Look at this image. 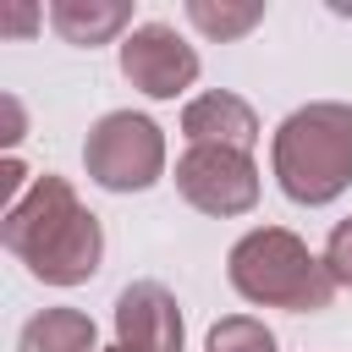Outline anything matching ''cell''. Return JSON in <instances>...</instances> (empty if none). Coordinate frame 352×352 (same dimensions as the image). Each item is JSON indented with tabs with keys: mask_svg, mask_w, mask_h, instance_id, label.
I'll return each mask as SVG.
<instances>
[{
	"mask_svg": "<svg viewBox=\"0 0 352 352\" xmlns=\"http://www.w3.org/2000/svg\"><path fill=\"white\" fill-rule=\"evenodd\" d=\"M38 22H44V11H38V6H11V11L0 16V33H33Z\"/></svg>",
	"mask_w": 352,
	"mask_h": 352,
	"instance_id": "obj_14",
	"label": "cell"
},
{
	"mask_svg": "<svg viewBox=\"0 0 352 352\" xmlns=\"http://www.w3.org/2000/svg\"><path fill=\"white\" fill-rule=\"evenodd\" d=\"M226 280L236 286V297L258 308L324 314L336 302V280L324 275V258L286 226H253L248 236H236L226 253Z\"/></svg>",
	"mask_w": 352,
	"mask_h": 352,
	"instance_id": "obj_3",
	"label": "cell"
},
{
	"mask_svg": "<svg viewBox=\"0 0 352 352\" xmlns=\"http://www.w3.org/2000/svg\"><path fill=\"white\" fill-rule=\"evenodd\" d=\"M204 352H275V336L253 314H226L220 324H209Z\"/></svg>",
	"mask_w": 352,
	"mask_h": 352,
	"instance_id": "obj_12",
	"label": "cell"
},
{
	"mask_svg": "<svg viewBox=\"0 0 352 352\" xmlns=\"http://www.w3.org/2000/svg\"><path fill=\"white\" fill-rule=\"evenodd\" d=\"M198 50L170 22H138L121 38V77L148 99H176L198 82Z\"/></svg>",
	"mask_w": 352,
	"mask_h": 352,
	"instance_id": "obj_6",
	"label": "cell"
},
{
	"mask_svg": "<svg viewBox=\"0 0 352 352\" xmlns=\"http://www.w3.org/2000/svg\"><path fill=\"white\" fill-rule=\"evenodd\" d=\"M16 352H99V330L82 308H44L22 324Z\"/></svg>",
	"mask_w": 352,
	"mask_h": 352,
	"instance_id": "obj_10",
	"label": "cell"
},
{
	"mask_svg": "<svg viewBox=\"0 0 352 352\" xmlns=\"http://www.w3.org/2000/svg\"><path fill=\"white\" fill-rule=\"evenodd\" d=\"M182 138H187V143H209V148H242V154H253V143H258V116H253V104H248L242 94L209 88V94L187 99V110H182Z\"/></svg>",
	"mask_w": 352,
	"mask_h": 352,
	"instance_id": "obj_8",
	"label": "cell"
},
{
	"mask_svg": "<svg viewBox=\"0 0 352 352\" xmlns=\"http://www.w3.org/2000/svg\"><path fill=\"white\" fill-rule=\"evenodd\" d=\"M176 192L214 220L248 214L258 204V165L242 148H209V143H187L176 160Z\"/></svg>",
	"mask_w": 352,
	"mask_h": 352,
	"instance_id": "obj_5",
	"label": "cell"
},
{
	"mask_svg": "<svg viewBox=\"0 0 352 352\" xmlns=\"http://www.w3.org/2000/svg\"><path fill=\"white\" fill-rule=\"evenodd\" d=\"M270 165L292 204L302 209L336 204L352 187V104L314 99L292 110L270 138Z\"/></svg>",
	"mask_w": 352,
	"mask_h": 352,
	"instance_id": "obj_2",
	"label": "cell"
},
{
	"mask_svg": "<svg viewBox=\"0 0 352 352\" xmlns=\"http://www.w3.org/2000/svg\"><path fill=\"white\" fill-rule=\"evenodd\" d=\"M319 258H324V275L336 280V292H341V286L352 292V214L330 226V236H324V253H319Z\"/></svg>",
	"mask_w": 352,
	"mask_h": 352,
	"instance_id": "obj_13",
	"label": "cell"
},
{
	"mask_svg": "<svg viewBox=\"0 0 352 352\" xmlns=\"http://www.w3.org/2000/svg\"><path fill=\"white\" fill-rule=\"evenodd\" d=\"M187 22L204 38L231 44V38H248L264 22V0H187Z\"/></svg>",
	"mask_w": 352,
	"mask_h": 352,
	"instance_id": "obj_11",
	"label": "cell"
},
{
	"mask_svg": "<svg viewBox=\"0 0 352 352\" xmlns=\"http://www.w3.org/2000/svg\"><path fill=\"white\" fill-rule=\"evenodd\" d=\"M82 165L104 192H148L165 176V132L138 110H104L88 126Z\"/></svg>",
	"mask_w": 352,
	"mask_h": 352,
	"instance_id": "obj_4",
	"label": "cell"
},
{
	"mask_svg": "<svg viewBox=\"0 0 352 352\" xmlns=\"http://www.w3.org/2000/svg\"><path fill=\"white\" fill-rule=\"evenodd\" d=\"M50 28L66 44L94 50V44H110V38L132 33V6L126 0H50Z\"/></svg>",
	"mask_w": 352,
	"mask_h": 352,
	"instance_id": "obj_9",
	"label": "cell"
},
{
	"mask_svg": "<svg viewBox=\"0 0 352 352\" xmlns=\"http://www.w3.org/2000/svg\"><path fill=\"white\" fill-rule=\"evenodd\" d=\"M116 346L121 352H182V302L160 280H132L116 297Z\"/></svg>",
	"mask_w": 352,
	"mask_h": 352,
	"instance_id": "obj_7",
	"label": "cell"
},
{
	"mask_svg": "<svg viewBox=\"0 0 352 352\" xmlns=\"http://www.w3.org/2000/svg\"><path fill=\"white\" fill-rule=\"evenodd\" d=\"M0 242L44 286H82L104 264V226H99V214L82 209L72 182L55 176V170H44L33 182V192L16 209L0 214Z\"/></svg>",
	"mask_w": 352,
	"mask_h": 352,
	"instance_id": "obj_1",
	"label": "cell"
},
{
	"mask_svg": "<svg viewBox=\"0 0 352 352\" xmlns=\"http://www.w3.org/2000/svg\"><path fill=\"white\" fill-rule=\"evenodd\" d=\"M0 104H6V132H0V138H6V148H16V143H22V132H28V121H22V104H16L11 94H6Z\"/></svg>",
	"mask_w": 352,
	"mask_h": 352,
	"instance_id": "obj_15",
	"label": "cell"
},
{
	"mask_svg": "<svg viewBox=\"0 0 352 352\" xmlns=\"http://www.w3.org/2000/svg\"><path fill=\"white\" fill-rule=\"evenodd\" d=\"M110 352H121V346H110Z\"/></svg>",
	"mask_w": 352,
	"mask_h": 352,
	"instance_id": "obj_16",
	"label": "cell"
}]
</instances>
